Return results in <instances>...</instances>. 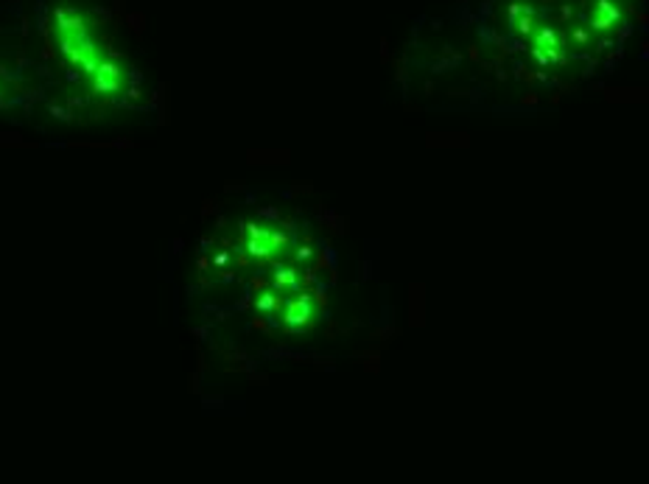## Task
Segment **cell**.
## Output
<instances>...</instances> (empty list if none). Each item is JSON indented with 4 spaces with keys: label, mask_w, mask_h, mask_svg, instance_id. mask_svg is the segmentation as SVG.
Instances as JSON below:
<instances>
[{
    "label": "cell",
    "mask_w": 649,
    "mask_h": 484,
    "mask_svg": "<svg viewBox=\"0 0 649 484\" xmlns=\"http://www.w3.org/2000/svg\"><path fill=\"white\" fill-rule=\"evenodd\" d=\"M48 39L65 68L76 73L92 90V95H101L104 101L123 95L129 68L118 59L101 34V25L87 12L76 6L56 9L48 20Z\"/></svg>",
    "instance_id": "obj_1"
}]
</instances>
